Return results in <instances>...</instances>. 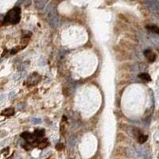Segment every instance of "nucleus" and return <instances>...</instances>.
I'll return each instance as SVG.
<instances>
[{
	"label": "nucleus",
	"instance_id": "8",
	"mask_svg": "<svg viewBox=\"0 0 159 159\" xmlns=\"http://www.w3.org/2000/svg\"><path fill=\"white\" fill-rule=\"evenodd\" d=\"M48 146H49V142L48 141H47V139H44V140H42V141H41V142H38V148H40V149H44L45 148V147H47Z\"/></svg>",
	"mask_w": 159,
	"mask_h": 159
},
{
	"label": "nucleus",
	"instance_id": "18",
	"mask_svg": "<svg viewBox=\"0 0 159 159\" xmlns=\"http://www.w3.org/2000/svg\"><path fill=\"white\" fill-rule=\"evenodd\" d=\"M32 159H33V158H32Z\"/></svg>",
	"mask_w": 159,
	"mask_h": 159
},
{
	"label": "nucleus",
	"instance_id": "3",
	"mask_svg": "<svg viewBox=\"0 0 159 159\" xmlns=\"http://www.w3.org/2000/svg\"><path fill=\"white\" fill-rule=\"evenodd\" d=\"M49 22L53 27H57L59 26V18L53 11H50V13L49 14Z\"/></svg>",
	"mask_w": 159,
	"mask_h": 159
},
{
	"label": "nucleus",
	"instance_id": "13",
	"mask_svg": "<svg viewBox=\"0 0 159 159\" xmlns=\"http://www.w3.org/2000/svg\"><path fill=\"white\" fill-rule=\"evenodd\" d=\"M45 135V131L44 130H37L35 131V136H37L38 138L40 137H43Z\"/></svg>",
	"mask_w": 159,
	"mask_h": 159
},
{
	"label": "nucleus",
	"instance_id": "12",
	"mask_svg": "<svg viewBox=\"0 0 159 159\" xmlns=\"http://www.w3.org/2000/svg\"><path fill=\"white\" fill-rule=\"evenodd\" d=\"M146 140H147V136L146 135H141L138 138V141L140 144H143L144 142H146Z\"/></svg>",
	"mask_w": 159,
	"mask_h": 159
},
{
	"label": "nucleus",
	"instance_id": "7",
	"mask_svg": "<svg viewBox=\"0 0 159 159\" xmlns=\"http://www.w3.org/2000/svg\"><path fill=\"white\" fill-rule=\"evenodd\" d=\"M146 29L149 30L150 31L159 34V27L158 26H155V25H148V26H146Z\"/></svg>",
	"mask_w": 159,
	"mask_h": 159
},
{
	"label": "nucleus",
	"instance_id": "5",
	"mask_svg": "<svg viewBox=\"0 0 159 159\" xmlns=\"http://www.w3.org/2000/svg\"><path fill=\"white\" fill-rule=\"evenodd\" d=\"M22 137L26 139L28 142H34L36 141V138H35V135H34L31 133H29V132H24L22 133Z\"/></svg>",
	"mask_w": 159,
	"mask_h": 159
},
{
	"label": "nucleus",
	"instance_id": "16",
	"mask_svg": "<svg viewBox=\"0 0 159 159\" xmlns=\"http://www.w3.org/2000/svg\"><path fill=\"white\" fill-rule=\"evenodd\" d=\"M49 153H50V151H44V152L42 154L41 157H45V155H49Z\"/></svg>",
	"mask_w": 159,
	"mask_h": 159
},
{
	"label": "nucleus",
	"instance_id": "6",
	"mask_svg": "<svg viewBox=\"0 0 159 159\" xmlns=\"http://www.w3.org/2000/svg\"><path fill=\"white\" fill-rule=\"evenodd\" d=\"M14 114V109L13 107H9V108H7L5 109L4 111H2L1 115H4V116H11Z\"/></svg>",
	"mask_w": 159,
	"mask_h": 159
},
{
	"label": "nucleus",
	"instance_id": "11",
	"mask_svg": "<svg viewBox=\"0 0 159 159\" xmlns=\"http://www.w3.org/2000/svg\"><path fill=\"white\" fill-rule=\"evenodd\" d=\"M146 3L148 4V6L150 8H151L152 10H156L158 8V3L157 2H153V1H150V2H146Z\"/></svg>",
	"mask_w": 159,
	"mask_h": 159
},
{
	"label": "nucleus",
	"instance_id": "15",
	"mask_svg": "<svg viewBox=\"0 0 159 159\" xmlns=\"http://www.w3.org/2000/svg\"><path fill=\"white\" fill-rule=\"evenodd\" d=\"M57 150H63V145L62 144H58V145L57 146Z\"/></svg>",
	"mask_w": 159,
	"mask_h": 159
},
{
	"label": "nucleus",
	"instance_id": "17",
	"mask_svg": "<svg viewBox=\"0 0 159 159\" xmlns=\"http://www.w3.org/2000/svg\"><path fill=\"white\" fill-rule=\"evenodd\" d=\"M4 100H5V96H4V95H1V96H0V103Z\"/></svg>",
	"mask_w": 159,
	"mask_h": 159
},
{
	"label": "nucleus",
	"instance_id": "14",
	"mask_svg": "<svg viewBox=\"0 0 159 159\" xmlns=\"http://www.w3.org/2000/svg\"><path fill=\"white\" fill-rule=\"evenodd\" d=\"M42 119L39 118H32L31 119V123L33 124H40L42 123Z\"/></svg>",
	"mask_w": 159,
	"mask_h": 159
},
{
	"label": "nucleus",
	"instance_id": "2",
	"mask_svg": "<svg viewBox=\"0 0 159 159\" xmlns=\"http://www.w3.org/2000/svg\"><path fill=\"white\" fill-rule=\"evenodd\" d=\"M41 79H42V77H41L40 75H38V73H34L31 76L28 78L26 83H27L28 86H34L35 84L39 83Z\"/></svg>",
	"mask_w": 159,
	"mask_h": 159
},
{
	"label": "nucleus",
	"instance_id": "4",
	"mask_svg": "<svg viewBox=\"0 0 159 159\" xmlns=\"http://www.w3.org/2000/svg\"><path fill=\"white\" fill-rule=\"evenodd\" d=\"M144 56L146 57V59L148 60L150 62H154V61H155V53H154L151 50H149V49L145 50V51H144Z\"/></svg>",
	"mask_w": 159,
	"mask_h": 159
},
{
	"label": "nucleus",
	"instance_id": "1",
	"mask_svg": "<svg viewBox=\"0 0 159 159\" xmlns=\"http://www.w3.org/2000/svg\"><path fill=\"white\" fill-rule=\"evenodd\" d=\"M20 15H21V9L18 7H15L7 13V16L4 19L7 22L11 24H17L20 21V18H21Z\"/></svg>",
	"mask_w": 159,
	"mask_h": 159
},
{
	"label": "nucleus",
	"instance_id": "10",
	"mask_svg": "<svg viewBox=\"0 0 159 159\" xmlns=\"http://www.w3.org/2000/svg\"><path fill=\"white\" fill-rule=\"evenodd\" d=\"M138 76H139L140 79L143 80L145 81H150L151 80V78H150V76L148 73H141Z\"/></svg>",
	"mask_w": 159,
	"mask_h": 159
},
{
	"label": "nucleus",
	"instance_id": "9",
	"mask_svg": "<svg viewBox=\"0 0 159 159\" xmlns=\"http://www.w3.org/2000/svg\"><path fill=\"white\" fill-rule=\"evenodd\" d=\"M45 4H46V1H36L35 2V6H36V8H38V9L44 8Z\"/></svg>",
	"mask_w": 159,
	"mask_h": 159
}]
</instances>
